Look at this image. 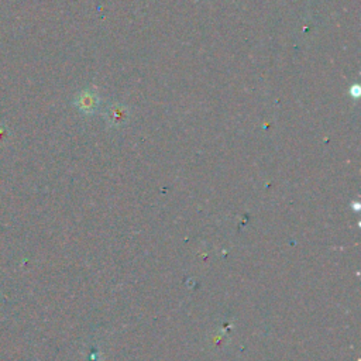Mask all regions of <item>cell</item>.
<instances>
[{"label":"cell","instance_id":"1","mask_svg":"<svg viewBox=\"0 0 361 361\" xmlns=\"http://www.w3.org/2000/svg\"><path fill=\"white\" fill-rule=\"evenodd\" d=\"M96 103H98V102L94 99V96H90L89 94H85V95H82V96L79 98L78 106H79L82 110H85V112H94Z\"/></svg>","mask_w":361,"mask_h":361},{"label":"cell","instance_id":"2","mask_svg":"<svg viewBox=\"0 0 361 361\" xmlns=\"http://www.w3.org/2000/svg\"><path fill=\"white\" fill-rule=\"evenodd\" d=\"M350 95L354 96V98H358L361 95V87L358 85H353L350 87Z\"/></svg>","mask_w":361,"mask_h":361}]
</instances>
